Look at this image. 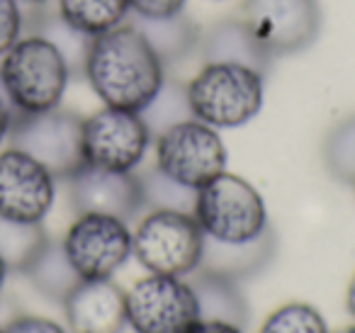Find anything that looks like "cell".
Here are the masks:
<instances>
[{
	"instance_id": "cell-3",
	"label": "cell",
	"mask_w": 355,
	"mask_h": 333,
	"mask_svg": "<svg viewBox=\"0 0 355 333\" xmlns=\"http://www.w3.org/2000/svg\"><path fill=\"white\" fill-rule=\"evenodd\" d=\"M185 93L195 119L219 132L239 129L263 110L266 76L239 64H202Z\"/></svg>"
},
{
	"instance_id": "cell-1",
	"label": "cell",
	"mask_w": 355,
	"mask_h": 333,
	"mask_svg": "<svg viewBox=\"0 0 355 333\" xmlns=\"http://www.w3.org/2000/svg\"><path fill=\"white\" fill-rule=\"evenodd\" d=\"M105 108L141 112L166 80V66L132 25L90 40L83 74Z\"/></svg>"
},
{
	"instance_id": "cell-21",
	"label": "cell",
	"mask_w": 355,
	"mask_h": 333,
	"mask_svg": "<svg viewBox=\"0 0 355 333\" xmlns=\"http://www.w3.org/2000/svg\"><path fill=\"white\" fill-rule=\"evenodd\" d=\"M27 32H37V35L46 37L56 49L64 54V59L69 61L71 71L76 74H83V64H85V54H88L90 46V37H85L83 32L73 30L69 22H64L59 17V12L51 8L44 10L30 12V25Z\"/></svg>"
},
{
	"instance_id": "cell-10",
	"label": "cell",
	"mask_w": 355,
	"mask_h": 333,
	"mask_svg": "<svg viewBox=\"0 0 355 333\" xmlns=\"http://www.w3.org/2000/svg\"><path fill=\"white\" fill-rule=\"evenodd\" d=\"M80 132L83 117L64 108L40 114H17L10 146L40 161L56 180H69L83 166Z\"/></svg>"
},
{
	"instance_id": "cell-22",
	"label": "cell",
	"mask_w": 355,
	"mask_h": 333,
	"mask_svg": "<svg viewBox=\"0 0 355 333\" xmlns=\"http://www.w3.org/2000/svg\"><path fill=\"white\" fill-rule=\"evenodd\" d=\"M49 241L44 224H17L0 219V255L10 273H25L42 246Z\"/></svg>"
},
{
	"instance_id": "cell-27",
	"label": "cell",
	"mask_w": 355,
	"mask_h": 333,
	"mask_svg": "<svg viewBox=\"0 0 355 333\" xmlns=\"http://www.w3.org/2000/svg\"><path fill=\"white\" fill-rule=\"evenodd\" d=\"M30 25V12L17 0H0V59L17 44Z\"/></svg>"
},
{
	"instance_id": "cell-36",
	"label": "cell",
	"mask_w": 355,
	"mask_h": 333,
	"mask_svg": "<svg viewBox=\"0 0 355 333\" xmlns=\"http://www.w3.org/2000/svg\"><path fill=\"white\" fill-rule=\"evenodd\" d=\"M0 333H3V326H0Z\"/></svg>"
},
{
	"instance_id": "cell-8",
	"label": "cell",
	"mask_w": 355,
	"mask_h": 333,
	"mask_svg": "<svg viewBox=\"0 0 355 333\" xmlns=\"http://www.w3.org/2000/svg\"><path fill=\"white\" fill-rule=\"evenodd\" d=\"M127 326L134 333H190L200 321V304L185 278L153 275L124 292Z\"/></svg>"
},
{
	"instance_id": "cell-9",
	"label": "cell",
	"mask_w": 355,
	"mask_h": 333,
	"mask_svg": "<svg viewBox=\"0 0 355 333\" xmlns=\"http://www.w3.org/2000/svg\"><path fill=\"white\" fill-rule=\"evenodd\" d=\"M61 246L80 280H112L132 258V229L119 216L85 212L76 214Z\"/></svg>"
},
{
	"instance_id": "cell-31",
	"label": "cell",
	"mask_w": 355,
	"mask_h": 333,
	"mask_svg": "<svg viewBox=\"0 0 355 333\" xmlns=\"http://www.w3.org/2000/svg\"><path fill=\"white\" fill-rule=\"evenodd\" d=\"M190 333H243L241 326L236 323H229V321H212V318H200Z\"/></svg>"
},
{
	"instance_id": "cell-18",
	"label": "cell",
	"mask_w": 355,
	"mask_h": 333,
	"mask_svg": "<svg viewBox=\"0 0 355 333\" xmlns=\"http://www.w3.org/2000/svg\"><path fill=\"white\" fill-rule=\"evenodd\" d=\"M195 280L193 284L195 297L200 304V318H212V321H229L243 326L248 318V307L246 299L241 294L239 282L227 278H219V275L209 273H193Z\"/></svg>"
},
{
	"instance_id": "cell-29",
	"label": "cell",
	"mask_w": 355,
	"mask_h": 333,
	"mask_svg": "<svg viewBox=\"0 0 355 333\" xmlns=\"http://www.w3.org/2000/svg\"><path fill=\"white\" fill-rule=\"evenodd\" d=\"M188 0H129L132 17H146V20H158V17H171L183 12Z\"/></svg>"
},
{
	"instance_id": "cell-25",
	"label": "cell",
	"mask_w": 355,
	"mask_h": 333,
	"mask_svg": "<svg viewBox=\"0 0 355 333\" xmlns=\"http://www.w3.org/2000/svg\"><path fill=\"white\" fill-rule=\"evenodd\" d=\"M329 173L345 185H355V114L340 119L324 142Z\"/></svg>"
},
{
	"instance_id": "cell-2",
	"label": "cell",
	"mask_w": 355,
	"mask_h": 333,
	"mask_svg": "<svg viewBox=\"0 0 355 333\" xmlns=\"http://www.w3.org/2000/svg\"><path fill=\"white\" fill-rule=\"evenodd\" d=\"M71 76L73 71L64 54L37 32H25L0 59V88L17 114L61 108Z\"/></svg>"
},
{
	"instance_id": "cell-4",
	"label": "cell",
	"mask_w": 355,
	"mask_h": 333,
	"mask_svg": "<svg viewBox=\"0 0 355 333\" xmlns=\"http://www.w3.org/2000/svg\"><path fill=\"white\" fill-rule=\"evenodd\" d=\"M205 231L193 212L148 210L132 231V255L146 273L188 278L202 263Z\"/></svg>"
},
{
	"instance_id": "cell-32",
	"label": "cell",
	"mask_w": 355,
	"mask_h": 333,
	"mask_svg": "<svg viewBox=\"0 0 355 333\" xmlns=\"http://www.w3.org/2000/svg\"><path fill=\"white\" fill-rule=\"evenodd\" d=\"M27 12H37V10H44V8L54 6V0H17Z\"/></svg>"
},
{
	"instance_id": "cell-19",
	"label": "cell",
	"mask_w": 355,
	"mask_h": 333,
	"mask_svg": "<svg viewBox=\"0 0 355 333\" xmlns=\"http://www.w3.org/2000/svg\"><path fill=\"white\" fill-rule=\"evenodd\" d=\"M54 10L90 40L127 25L132 17L129 0H54Z\"/></svg>"
},
{
	"instance_id": "cell-17",
	"label": "cell",
	"mask_w": 355,
	"mask_h": 333,
	"mask_svg": "<svg viewBox=\"0 0 355 333\" xmlns=\"http://www.w3.org/2000/svg\"><path fill=\"white\" fill-rule=\"evenodd\" d=\"M134 27L144 35L156 56L163 61V66H171L175 61L190 56L200 46V27L190 15L178 12L171 17H158V20H146V17H129Z\"/></svg>"
},
{
	"instance_id": "cell-11",
	"label": "cell",
	"mask_w": 355,
	"mask_h": 333,
	"mask_svg": "<svg viewBox=\"0 0 355 333\" xmlns=\"http://www.w3.org/2000/svg\"><path fill=\"white\" fill-rule=\"evenodd\" d=\"M239 17L272 59L309 49L321 32L319 0H243Z\"/></svg>"
},
{
	"instance_id": "cell-20",
	"label": "cell",
	"mask_w": 355,
	"mask_h": 333,
	"mask_svg": "<svg viewBox=\"0 0 355 333\" xmlns=\"http://www.w3.org/2000/svg\"><path fill=\"white\" fill-rule=\"evenodd\" d=\"M22 275L30 278V282L40 289L44 297L54 299V302H64V297L80 282L76 270L71 268L69 258L64 253L61 241L49 239L42 250L35 255L27 270Z\"/></svg>"
},
{
	"instance_id": "cell-12",
	"label": "cell",
	"mask_w": 355,
	"mask_h": 333,
	"mask_svg": "<svg viewBox=\"0 0 355 333\" xmlns=\"http://www.w3.org/2000/svg\"><path fill=\"white\" fill-rule=\"evenodd\" d=\"M56 202V178L15 146L0 148V219L44 224Z\"/></svg>"
},
{
	"instance_id": "cell-23",
	"label": "cell",
	"mask_w": 355,
	"mask_h": 333,
	"mask_svg": "<svg viewBox=\"0 0 355 333\" xmlns=\"http://www.w3.org/2000/svg\"><path fill=\"white\" fill-rule=\"evenodd\" d=\"M139 176V187H141L144 210H175V212H193L195 195L198 190L188 185H180L166 173H161L156 166L148 168Z\"/></svg>"
},
{
	"instance_id": "cell-14",
	"label": "cell",
	"mask_w": 355,
	"mask_h": 333,
	"mask_svg": "<svg viewBox=\"0 0 355 333\" xmlns=\"http://www.w3.org/2000/svg\"><path fill=\"white\" fill-rule=\"evenodd\" d=\"M71 333H124V289L112 280H80L61 302Z\"/></svg>"
},
{
	"instance_id": "cell-6",
	"label": "cell",
	"mask_w": 355,
	"mask_h": 333,
	"mask_svg": "<svg viewBox=\"0 0 355 333\" xmlns=\"http://www.w3.org/2000/svg\"><path fill=\"white\" fill-rule=\"evenodd\" d=\"M227 144L219 129L190 117L156 137V168L180 185L200 190L227 171Z\"/></svg>"
},
{
	"instance_id": "cell-34",
	"label": "cell",
	"mask_w": 355,
	"mask_h": 333,
	"mask_svg": "<svg viewBox=\"0 0 355 333\" xmlns=\"http://www.w3.org/2000/svg\"><path fill=\"white\" fill-rule=\"evenodd\" d=\"M8 275H10V268H8V263L3 260V255H0V294H3V287H6Z\"/></svg>"
},
{
	"instance_id": "cell-35",
	"label": "cell",
	"mask_w": 355,
	"mask_h": 333,
	"mask_svg": "<svg viewBox=\"0 0 355 333\" xmlns=\"http://www.w3.org/2000/svg\"><path fill=\"white\" fill-rule=\"evenodd\" d=\"M338 333H355V323H353V326H345V328H340Z\"/></svg>"
},
{
	"instance_id": "cell-28",
	"label": "cell",
	"mask_w": 355,
	"mask_h": 333,
	"mask_svg": "<svg viewBox=\"0 0 355 333\" xmlns=\"http://www.w3.org/2000/svg\"><path fill=\"white\" fill-rule=\"evenodd\" d=\"M3 333H71L64 323L54 318L37 316V314H20L3 326Z\"/></svg>"
},
{
	"instance_id": "cell-30",
	"label": "cell",
	"mask_w": 355,
	"mask_h": 333,
	"mask_svg": "<svg viewBox=\"0 0 355 333\" xmlns=\"http://www.w3.org/2000/svg\"><path fill=\"white\" fill-rule=\"evenodd\" d=\"M15 119H17V112L15 108L10 105V100L6 98L3 88H0V148L10 144V134L15 129Z\"/></svg>"
},
{
	"instance_id": "cell-24",
	"label": "cell",
	"mask_w": 355,
	"mask_h": 333,
	"mask_svg": "<svg viewBox=\"0 0 355 333\" xmlns=\"http://www.w3.org/2000/svg\"><path fill=\"white\" fill-rule=\"evenodd\" d=\"M146 122L148 132L153 137H158L161 132H166L173 124L183 122V119H190L193 112H190L188 105V93H185V85L178 83V80H163V85L158 88V93L151 98V103L139 112Z\"/></svg>"
},
{
	"instance_id": "cell-26",
	"label": "cell",
	"mask_w": 355,
	"mask_h": 333,
	"mask_svg": "<svg viewBox=\"0 0 355 333\" xmlns=\"http://www.w3.org/2000/svg\"><path fill=\"white\" fill-rule=\"evenodd\" d=\"M258 333H331L326 318L306 302H287L268 314Z\"/></svg>"
},
{
	"instance_id": "cell-16",
	"label": "cell",
	"mask_w": 355,
	"mask_h": 333,
	"mask_svg": "<svg viewBox=\"0 0 355 333\" xmlns=\"http://www.w3.org/2000/svg\"><path fill=\"white\" fill-rule=\"evenodd\" d=\"M272 253H275V234L270 229L246 244H222L205 236L202 263L198 270L241 282L266 268Z\"/></svg>"
},
{
	"instance_id": "cell-5",
	"label": "cell",
	"mask_w": 355,
	"mask_h": 333,
	"mask_svg": "<svg viewBox=\"0 0 355 333\" xmlns=\"http://www.w3.org/2000/svg\"><path fill=\"white\" fill-rule=\"evenodd\" d=\"M193 216L207 239L222 244H246L270 229L263 195L241 176L227 171L198 190Z\"/></svg>"
},
{
	"instance_id": "cell-7",
	"label": "cell",
	"mask_w": 355,
	"mask_h": 333,
	"mask_svg": "<svg viewBox=\"0 0 355 333\" xmlns=\"http://www.w3.org/2000/svg\"><path fill=\"white\" fill-rule=\"evenodd\" d=\"M153 142L139 112L105 108L83 117L80 153L83 166L112 173H134L146 158Z\"/></svg>"
},
{
	"instance_id": "cell-13",
	"label": "cell",
	"mask_w": 355,
	"mask_h": 333,
	"mask_svg": "<svg viewBox=\"0 0 355 333\" xmlns=\"http://www.w3.org/2000/svg\"><path fill=\"white\" fill-rule=\"evenodd\" d=\"M66 182L76 214L98 212L129 221L144 210L137 173H112L80 166Z\"/></svg>"
},
{
	"instance_id": "cell-15",
	"label": "cell",
	"mask_w": 355,
	"mask_h": 333,
	"mask_svg": "<svg viewBox=\"0 0 355 333\" xmlns=\"http://www.w3.org/2000/svg\"><path fill=\"white\" fill-rule=\"evenodd\" d=\"M200 56L205 64H239L263 76L272 66V56L258 44L241 17H224L200 37Z\"/></svg>"
},
{
	"instance_id": "cell-33",
	"label": "cell",
	"mask_w": 355,
	"mask_h": 333,
	"mask_svg": "<svg viewBox=\"0 0 355 333\" xmlns=\"http://www.w3.org/2000/svg\"><path fill=\"white\" fill-rule=\"evenodd\" d=\"M345 307H348L350 316H353V321H355V273L348 282V289H345Z\"/></svg>"
}]
</instances>
